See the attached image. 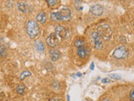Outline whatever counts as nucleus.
Instances as JSON below:
<instances>
[{
    "label": "nucleus",
    "instance_id": "f257e3e1",
    "mask_svg": "<svg viewBox=\"0 0 134 101\" xmlns=\"http://www.w3.org/2000/svg\"><path fill=\"white\" fill-rule=\"evenodd\" d=\"M26 33L30 39H35L40 34V26L35 20L30 19L26 23Z\"/></svg>",
    "mask_w": 134,
    "mask_h": 101
},
{
    "label": "nucleus",
    "instance_id": "f03ea898",
    "mask_svg": "<svg viewBox=\"0 0 134 101\" xmlns=\"http://www.w3.org/2000/svg\"><path fill=\"white\" fill-rule=\"evenodd\" d=\"M97 32L99 34V36L103 38L105 41H109L111 40V38L112 36V31L111 28L110 27V25L107 24H100L97 29Z\"/></svg>",
    "mask_w": 134,
    "mask_h": 101
},
{
    "label": "nucleus",
    "instance_id": "7ed1b4c3",
    "mask_svg": "<svg viewBox=\"0 0 134 101\" xmlns=\"http://www.w3.org/2000/svg\"><path fill=\"white\" fill-rule=\"evenodd\" d=\"M129 56V50L124 46H121L117 47L113 52V57L117 60H123Z\"/></svg>",
    "mask_w": 134,
    "mask_h": 101
},
{
    "label": "nucleus",
    "instance_id": "20e7f679",
    "mask_svg": "<svg viewBox=\"0 0 134 101\" xmlns=\"http://www.w3.org/2000/svg\"><path fill=\"white\" fill-rule=\"evenodd\" d=\"M91 41L92 43H93V46L96 49V50H100L102 48L103 46V43L102 41V37L99 36V34L96 31H93L91 33Z\"/></svg>",
    "mask_w": 134,
    "mask_h": 101
},
{
    "label": "nucleus",
    "instance_id": "39448f33",
    "mask_svg": "<svg viewBox=\"0 0 134 101\" xmlns=\"http://www.w3.org/2000/svg\"><path fill=\"white\" fill-rule=\"evenodd\" d=\"M54 34L57 36V37L60 40H65L67 38V29L62 26V25H57L54 29Z\"/></svg>",
    "mask_w": 134,
    "mask_h": 101
},
{
    "label": "nucleus",
    "instance_id": "423d86ee",
    "mask_svg": "<svg viewBox=\"0 0 134 101\" xmlns=\"http://www.w3.org/2000/svg\"><path fill=\"white\" fill-rule=\"evenodd\" d=\"M46 43H47V45L49 46H50V47L54 48L59 45V43H60V39L57 37L55 34L52 33L47 37V39H46Z\"/></svg>",
    "mask_w": 134,
    "mask_h": 101
},
{
    "label": "nucleus",
    "instance_id": "0eeeda50",
    "mask_svg": "<svg viewBox=\"0 0 134 101\" xmlns=\"http://www.w3.org/2000/svg\"><path fill=\"white\" fill-rule=\"evenodd\" d=\"M90 11L94 16H100L103 14L104 8L102 5H100V4H95V5L91 6Z\"/></svg>",
    "mask_w": 134,
    "mask_h": 101
},
{
    "label": "nucleus",
    "instance_id": "6e6552de",
    "mask_svg": "<svg viewBox=\"0 0 134 101\" xmlns=\"http://www.w3.org/2000/svg\"><path fill=\"white\" fill-rule=\"evenodd\" d=\"M61 18H62V21H67L70 19L71 17V11L69 8H62L60 10Z\"/></svg>",
    "mask_w": 134,
    "mask_h": 101
},
{
    "label": "nucleus",
    "instance_id": "1a4fd4ad",
    "mask_svg": "<svg viewBox=\"0 0 134 101\" xmlns=\"http://www.w3.org/2000/svg\"><path fill=\"white\" fill-rule=\"evenodd\" d=\"M90 54V49L85 47L84 46H79L77 49V55L80 58H85L87 55Z\"/></svg>",
    "mask_w": 134,
    "mask_h": 101
},
{
    "label": "nucleus",
    "instance_id": "9d476101",
    "mask_svg": "<svg viewBox=\"0 0 134 101\" xmlns=\"http://www.w3.org/2000/svg\"><path fill=\"white\" fill-rule=\"evenodd\" d=\"M61 54L60 52V50L56 49H51L49 50V57L51 58V60L53 62H56L60 58Z\"/></svg>",
    "mask_w": 134,
    "mask_h": 101
},
{
    "label": "nucleus",
    "instance_id": "9b49d317",
    "mask_svg": "<svg viewBox=\"0 0 134 101\" xmlns=\"http://www.w3.org/2000/svg\"><path fill=\"white\" fill-rule=\"evenodd\" d=\"M46 19H47V17H46V14L44 11H40L36 16V20H37L36 22L37 23H40L42 24H44L46 22Z\"/></svg>",
    "mask_w": 134,
    "mask_h": 101
},
{
    "label": "nucleus",
    "instance_id": "f8f14e48",
    "mask_svg": "<svg viewBox=\"0 0 134 101\" xmlns=\"http://www.w3.org/2000/svg\"><path fill=\"white\" fill-rule=\"evenodd\" d=\"M35 47L36 49V50L38 52H44V50H45V47H44V45L43 44V42L40 41H37L35 42Z\"/></svg>",
    "mask_w": 134,
    "mask_h": 101
},
{
    "label": "nucleus",
    "instance_id": "ddd939ff",
    "mask_svg": "<svg viewBox=\"0 0 134 101\" xmlns=\"http://www.w3.org/2000/svg\"><path fill=\"white\" fill-rule=\"evenodd\" d=\"M50 19H51L52 20H54V21H56V22H59V21H62V18H61L60 11L50 13Z\"/></svg>",
    "mask_w": 134,
    "mask_h": 101
},
{
    "label": "nucleus",
    "instance_id": "4468645a",
    "mask_svg": "<svg viewBox=\"0 0 134 101\" xmlns=\"http://www.w3.org/2000/svg\"><path fill=\"white\" fill-rule=\"evenodd\" d=\"M17 8H18V9L22 13H26L28 9V6L26 3H24L23 1H20L17 3Z\"/></svg>",
    "mask_w": 134,
    "mask_h": 101
},
{
    "label": "nucleus",
    "instance_id": "2eb2a0df",
    "mask_svg": "<svg viewBox=\"0 0 134 101\" xmlns=\"http://www.w3.org/2000/svg\"><path fill=\"white\" fill-rule=\"evenodd\" d=\"M25 88H26V87H25L24 84L23 83H20L19 84L18 86H17L16 88V92H17V94H23L24 91H25Z\"/></svg>",
    "mask_w": 134,
    "mask_h": 101
},
{
    "label": "nucleus",
    "instance_id": "dca6fc26",
    "mask_svg": "<svg viewBox=\"0 0 134 101\" xmlns=\"http://www.w3.org/2000/svg\"><path fill=\"white\" fill-rule=\"evenodd\" d=\"M29 76H31V73H30V72H29V71H24L23 73L20 74L19 79L20 80H24L25 78L29 77Z\"/></svg>",
    "mask_w": 134,
    "mask_h": 101
},
{
    "label": "nucleus",
    "instance_id": "f3484780",
    "mask_svg": "<svg viewBox=\"0 0 134 101\" xmlns=\"http://www.w3.org/2000/svg\"><path fill=\"white\" fill-rule=\"evenodd\" d=\"M6 55H7L6 47L3 45H0V56L2 57H5Z\"/></svg>",
    "mask_w": 134,
    "mask_h": 101
},
{
    "label": "nucleus",
    "instance_id": "a211bd4d",
    "mask_svg": "<svg viewBox=\"0 0 134 101\" xmlns=\"http://www.w3.org/2000/svg\"><path fill=\"white\" fill-rule=\"evenodd\" d=\"M46 3L49 7H54L58 4L59 0H46Z\"/></svg>",
    "mask_w": 134,
    "mask_h": 101
},
{
    "label": "nucleus",
    "instance_id": "6ab92c4d",
    "mask_svg": "<svg viewBox=\"0 0 134 101\" xmlns=\"http://www.w3.org/2000/svg\"><path fill=\"white\" fill-rule=\"evenodd\" d=\"M81 0H75V8H76L77 10H81L82 8L81 7Z\"/></svg>",
    "mask_w": 134,
    "mask_h": 101
},
{
    "label": "nucleus",
    "instance_id": "aec40b11",
    "mask_svg": "<svg viewBox=\"0 0 134 101\" xmlns=\"http://www.w3.org/2000/svg\"><path fill=\"white\" fill-rule=\"evenodd\" d=\"M75 46H77V47H79V46H84V41L81 39H77L75 41Z\"/></svg>",
    "mask_w": 134,
    "mask_h": 101
},
{
    "label": "nucleus",
    "instance_id": "412c9836",
    "mask_svg": "<svg viewBox=\"0 0 134 101\" xmlns=\"http://www.w3.org/2000/svg\"><path fill=\"white\" fill-rule=\"evenodd\" d=\"M109 78H113V79L120 80V79H121V76H120V75H118V74L114 73V74H110V75H109Z\"/></svg>",
    "mask_w": 134,
    "mask_h": 101
},
{
    "label": "nucleus",
    "instance_id": "4be33fe9",
    "mask_svg": "<svg viewBox=\"0 0 134 101\" xmlns=\"http://www.w3.org/2000/svg\"><path fill=\"white\" fill-rule=\"evenodd\" d=\"M53 88H55V89H60V84H59V83L57 81H54L53 82Z\"/></svg>",
    "mask_w": 134,
    "mask_h": 101
},
{
    "label": "nucleus",
    "instance_id": "5701e85b",
    "mask_svg": "<svg viewBox=\"0 0 134 101\" xmlns=\"http://www.w3.org/2000/svg\"><path fill=\"white\" fill-rule=\"evenodd\" d=\"M133 93H134V89L132 88V89L130 91V94H129V97H130V100L131 101H133L134 100V94H133Z\"/></svg>",
    "mask_w": 134,
    "mask_h": 101
},
{
    "label": "nucleus",
    "instance_id": "b1692460",
    "mask_svg": "<svg viewBox=\"0 0 134 101\" xmlns=\"http://www.w3.org/2000/svg\"><path fill=\"white\" fill-rule=\"evenodd\" d=\"M102 83H111V79L109 78H105L102 80Z\"/></svg>",
    "mask_w": 134,
    "mask_h": 101
},
{
    "label": "nucleus",
    "instance_id": "393cba45",
    "mask_svg": "<svg viewBox=\"0 0 134 101\" xmlns=\"http://www.w3.org/2000/svg\"><path fill=\"white\" fill-rule=\"evenodd\" d=\"M51 101H60V99H59L58 97H54V98L51 99Z\"/></svg>",
    "mask_w": 134,
    "mask_h": 101
},
{
    "label": "nucleus",
    "instance_id": "a878e982",
    "mask_svg": "<svg viewBox=\"0 0 134 101\" xmlns=\"http://www.w3.org/2000/svg\"><path fill=\"white\" fill-rule=\"evenodd\" d=\"M90 68H91V70H93V69L95 68V65H94V62H92L91 64V67H90Z\"/></svg>",
    "mask_w": 134,
    "mask_h": 101
},
{
    "label": "nucleus",
    "instance_id": "bb28decb",
    "mask_svg": "<svg viewBox=\"0 0 134 101\" xmlns=\"http://www.w3.org/2000/svg\"><path fill=\"white\" fill-rule=\"evenodd\" d=\"M102 101H112V100H111L110 99H108V98H104L102 99Z\"/></svg>",
    "mask_w": 134,
    "mask_h": 101
},
{
    "label": "nucleus",
    "instance_id": "cd10ccee",
    "mask_svg": "<svg viewBox=\"0 0 134 101\" xmlns=\"http://www.w3.org/2000/svg\"><path fill=\"white\" fill-rule=\"evenodd\" d=\"M76 76H77V77H81V73H76Z\"/></svg>",
    "mask_w": 134,
    "mask_h": 101
},
{
    "label": "nucleus",
    "instance_id": "c85d7f7f",
    "mask_svg": "<svg viewBox=\"0 0 134 101\" xmlns=\"http://www.w3.org/2000/svg\"><path fill=\"white\" fill-rule=\"evenodd\" d=\"M67 99H68V101H70V95H67Z\"/></svg>",
    "mask_w": 134,
    "mask_h": 101
}]
</instances>
